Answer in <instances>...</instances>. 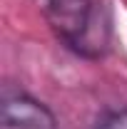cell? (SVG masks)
<instances>
[{"label":"cell","instance_id":"cell-2","mask_svg":"<svg viewBox=\"0 0 127 129\" xmlns=\"http://www.w3.org/2000/svg\"><path fill=\"white\" fill-rule=\"evenodd\" d=\"M3 124L8 129H55V117L37 99L17 92L3 99Z\"/></svg>","mask_w":127,"mask_h":129},{"label":"cell","instance_id":"cell-1","mask_svg":"<svg viewBox=\"0 0 127 129\" xmlns=\"http://www.w3.org/2000/svg\"><path fill=\"white\" fill-rule=\"evenodd\" d=\"M52 30L82 57H100L110 42V20L95 0H45Z\"/></svg>","mask_w":127,"mask_h":129},{"label":"cell","instance_id":"cell-3","mask_svg":"<svg viewBox=\"0 0 127 129\" xmlns=\"http://www.w3.org/2000/svg\"><path fill=\"white\" fill-rule=\"evenodd\" d=\"M97 129H127V109H117V112L105 114L100 119Z\"/></svg>","mask_w":127,"mask_h":129}]
</instances>
